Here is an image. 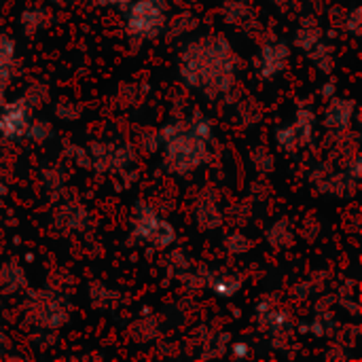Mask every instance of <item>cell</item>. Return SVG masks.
<instances>
[{
	"label": "cell",
	"mask_w": 362,
	"mask_h": 362,
	"mask_svg": "<svg viewBox=\"0 0 362 362\" xmlns=\"http://www.w3.org/2000/svg\"><path fill=\"white\" fill-rule=\"evenodd\" d=\"M182 76L191 87L225 91L233 78V53L221 38H202L182 55Z\"/></svg>",
	"instance_id": "cell-1"
},
{
	"label": "cell",
	"mask_w": 362,
	"mask_h": 362,
	"mask_svg": "<svg viewBox=\"0 0 362 362\" xmlns=\"http://www.w3.org/2000/svg\"><path fill=\"white\" fill-rule=\"evenodd\" d=\"M212 127L206 119L191 125H172L163 132L165 138V165L174 174H189L197 170L208 155V138Z\"/></svg>",
	"instance_id": "cell-2"
},
{
	"label": "cell",
	"mask_w": 362,
	"mask_h": 362,
	"mask_svg": "<svg viewBox=\"0 0 362 362\" xmlns=\"http://www.w3.org/2000/svg\"><path fill=\"white\" fill-rule=\"evenodd\" d=\"M168 21V2L165 0H136L127 4L125 25L134 36L155 38Z\"/></svg>",
	"instance_id": "cell-3"
},
{
	"label": "cell",
	"mask_w": 362,
	"mask_h": 362,
	"mask_svg": "<svg viewBox=\"0 0 362 362\" xmlns=\"http://www.w3.org/2000/svg\"><path fill=\"white\" fill-rule=\"evenodd\" d=\"M134 235L138 240L148 242L155 248H168L174 240V227L163 221L153 208L146 204H136V216H134Z\"/></svg>",
	"instance_id": "cell-4"
},
{
	"label": "cell",
	"mask_w": 362,
	"mask_h": 362,
	"mask_svg": "<svg viewBox=\"0 0 362 362\" xmlns=\"http://www.w3.org/2000/svg\"><path fill=\"white\" fill-rule=\"evenodd\" d=\"M30 102L25 98H17L2 106L0 110V136L4 140H21L25 138V132L32 123L30 119Z\"/></svg>",
	"instance_id": "cell-5"
},
{
	"label": "cell",
	"mask_w": 362,
	"mask_h": 362,
	"mask_svg": "<svg viewBox=\"0 0 362 362\" xmlns=\"http://www.w3.org/2000/svg\"><path fill=\"white\" fill-rule=\"evenodd\" d=\"M312 121H314V117L308 115L305 110H301L297 117V123L278 132V142L288 151L299 148L301 144H308V140L312 136Z\"/></svg>",
	"instance_id": "cell-6"
},
{
	"label": "cell",
	"mask_w": 362,
	"mask_h": 362,
	"mask_svg": "<svg viewBox=\"0 0 362 362\" xmlns=\"http://www.w3.org/2000/svg\"><path fill=\"white\" fill-rule=\"evenodd\" d=\"M286 59H288V47L284 42L265 45L263 51H261V64H259L261 76H265V78L276 76L284 68Z\"/></svg>",
	"instance_id": "cell-7"
},
{
	"label": "cell",
	"mask_w": 362,
	"mask_h": 362,
	"mask_svg": "<svg viewBox=\"0 0 362 362\" xmlns=\"http://www.w3.org/2000/svg\"><path fill=\"white\" fill-rule=\"evenodd\" d=\"M354 115V102L350 100H335L327 112V127L333 129H346Z\"/></svg>",
	"instance_id": "cell-8"
},
{
	"label": "cell",
	"mask_w": 362,
	"mask_h": 362,
	"mask_svg": "<svg viewBox=\"0 0 362 362\" xmlns=\"http://www.w3.org/2000/svg\"><path fill=\"white\" fill-rule=\"evenodd\" d=\"M13 64H15V40L6 34H0V89L8 85Z\"/></svg>",
	"instance_id": "cell-9"
},
{
	"label": "cell",
	"mask_w": 362,
	"mask_h": 362,
	"mask_svg": "<svg viewBox=\"0 0 362 362\" xmlns=\"http://www.w3.org/2000/svg\"><path fill=\"white\" fill-rule=\"evenodd\" d=\"M240 286H242V282L240 280H235V278H227V276H223V278H218L216 282H214V293L218 295V297H233L238 291H240Z\"/></svg>",
	"instance_id": "cell-10"
},
{
	"label": "cell",
	"mask_w": 362,
	"mask_h": 362,
	"mask_svg": "<svg viewBox=\"0 0 362 362\" xmlns=\"http://www.w3.org/2000/svg\"><path fill=\"white\" fill-rule=\"evenodd\" d=\"M51 134V125L47 121H36V123H30L28 132H25V138L34 140V142H45Z\"/></svg>",
	"instance_id": "cell-11"
},
{
	"label": "cell",
	"mask_w": 362,
	"mask_h": 362,
	"mask_svg": "<svg viewBox=\"0 0 362 362\" xmlns=\"http://www.w3.org/2000/svg\"><path fill=\"white\" fill-rule=\"evenodd\" d=\"M42 23H45V15H42L38 8H30V11H25V13L21 15V25H23L28 32H34V30L42 28Z\"/></svg>",
	"instance_id": "cell-12"
},
{
	"label": "cell",
	"mask_w": 362,
	"mask_h": 362,
	"mask_svg": "<svg viewBox=\"0 0 362 362\" xmlns=\"http://www.w3.org/2000/svg\"><path fill=\"white\" fill-rule=\"evenodd\" d=\"M233 354L235 356H246L248 354V346L246 344H233Z\"/></svg>",
	"instance_id": "cell-13"
},
{
	"label": "cell",
	"mask_w": 362,
	"mask_h": 362,
	"mask_svg": "<svg viewBox=\"0 0 362 362\" xmlns=\"http://www.w3.org/2000/svg\"><path fill=\"white\" fill-rule=\"evenodd\" d=\"M102 4H108V6H127L129 0H100Z\"/></svg>",
	"instance_id": "cell-14"
},
{
	"label": "cell",
	"mask_w": 362,
	"mask_h": 362,
	"mask_svg": "<svg viewBox=\"0 0 362 362\" xmlns=\"http://www.w3.org/2000/svg\"><path fill=\"white\" fill-rule=\"evenodd\" d=\"M51 2H62V0H51Z\"/></svg>",
	"instance_id": "cell-15"
}]
</instances>
